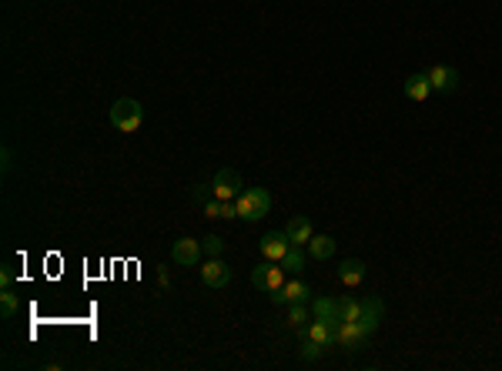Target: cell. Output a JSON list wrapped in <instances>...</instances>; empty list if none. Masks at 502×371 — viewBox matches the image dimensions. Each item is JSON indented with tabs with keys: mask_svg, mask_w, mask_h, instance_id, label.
<instances>
[{
	"mask_svg": "<svg viewBox=\"0 0 502 371\" xmlns=\"http://www.w3.org/2000/svg\"><path fill=\"white\" fill-rule=\"evenodd\" d=\"M278 264H282L288 274H302V271H305V254H302V248H298V244H292Z\"/></svg>",
	"mask_w": 502,
	"mask_h": 371,
	"instance_id": "obj_17",
	"label": "cell"
},
{
	"mask_svg": "<svg viewBox=\"0 0 502 371\" xmlns=\"http://www.w3.org/2000/svg\"><path fill=\"white\" fill-rule=\"evenodd\" d=\"M235 208H238V218L241 221H262L268 211H272V194H268V187H248V191H241L235 197Z\"/></svg>",
	"mask_w": 502,
	"mask_h": 371,
	"instance_id": "obj_1",
	"label": "cell"
},
{
	"mask_svg": "<svg viewBox=\"0 0 502 371\" xmlns=\"http://www.w3.org/2000/svg\"><path fill=\"white\" fill-rule=\"evenodd\" d=\"M211 197H215V187H211V184H198V187H195V201H201V204H208Z\"/></svg>",
	"mask_w": 502,
	"mask_h": 371,
	"instance_id": "obj_23",
	"label": "cell"
},
{
	"mask_svg": "<svg viewBox=\"0 0 502 371\" xmlns=\"http://www.w3.org/2000/svg\"><path fill=\"white\" fill-rule=\"evenodd\" d=\"M17 311H21V298L14 295L11 288H4V291H0V318H4V321H11Z\"/></svg>",
	"mask_w": 502,
	"mask_h": 371,
	"instance_id": "obj_20",
	"label": "cell"
},
{
	"mask_svg": "<svg viewBox=\"0 0 502 371\" xmlns=\"http://www.w3.org/2000/svg\"><path fill=\"white\" fill-rule=\"evenodd\" d=\"M312 315H315V318H328V321H342L339 308H335V298H315V301H312Z\"/></svg>",
	"mask_w": 502,
	"mask_h": 371,
	"instance_id": "obj_19",
	"label": "cell"
},
{
	"mask_svg": "<svg viewBox=\"0 0 502 371\" xmlns=\"http://www.w3.org/2000/svg\"><path fill=\"white\" fill-rule=\"evenodd\" d=\"M11 284H14V268L4 264V268H0V288H11Z\"/></svg>",
	"mask_w": 502,
	"mask_h": 371,
	"instance_id": "obj_25",
	"label": "cell"
},
{
	"mask_svg": "<svg viewBox=\"0 0 502 371\" xmlns=\"http://www.w3.org/2000/svg\"><path fill=\"white\" fill-rule=\"evenodd\" d=\"M0 157H4V161H0V167H4V174H7V171L14 167V151H11V147H4V154H0Z\"/></svg>",
	"mask_w": 502,
	"mask_h": 371,
	"instance_id": "obj_27",
	"label": "cell"
},
{
	"mask_svg": "<svg viewBox=\"0 0 502 371\" xmlns=\"http://www.w3.org/2000/svg\"><path fill=\"white\" fill-rule=\"evenodd\" d=\"M275 305H308L312 301V288L305 281H285L278 291H272Z\"/></svg>",
	"mask_w": 502,
	"mask_h": 371,
	"instance_id": "obj_5",
	"label": "cell"
},
{
	"mask_svg": "<svg viewBox=\"0 0 502 371\" xmlns=\"http://www.w3.org/2000/svg\"><path fill=\"white\" fill-rule=\"evenodd\" d=\"M285 281H288V271H285L278 261L258 264V268L251 271V284H255L258 291H268V295H272V291H278Z\"/></svg>",
	"mask_w": 502,
	"mask_h": 371,
	"instance_id": "obj_3",
	"label": "cell"
},
{
	"mask_svg": "<svg viewBox=\"0 0 502 371\" xmlns=\"http://www.w3.org/2000/svg\"><path fill=\"white\" fill-rule=\"evenodd\" d=\"M365 264L359 261V258H349V261H342L339 264V281L345 284V288H359L362 281H365Z\"/></svg>",
	"mask_w": 502,
	"mask_h": 371,
	"instance_id": "obj_13",
	"label": "cell"
},
{
	"mask_svg": "<svg viewBox=\"0 0 502 371\" xmlns=\"http://www.w3.org/2000/svg\"><path fill=\"white\" fill-rule=\"evenodd\" d=\"M382 315H385V305L379 301V298H362L359 325L365 328L369 335H375V331H379V325H382Z\"/></svg>",
	"mask_w": 502,
	"mask_h": 371,
	"instance_id": "obj_11",
	"label": "cell"
},
{
	"mask_svg": "<svg viewBox=\"0 0 502 371\" xmlns=\"http://www.w3.org/2000/svg\"><path fill=\"white\" fill-rule=\"evenodd\" d=\"M322 348H325V345L305 338V345H302V361H318V358H322Z\"/></svg>",
	"mask_w": 502,
	"mask_h": 371,
	"instance_id": "obj_22",
	"label": "cell"
},
{
	"mask_svg": "<svg viewBox=\"0 0 502 371\" xmlns=\"http://www.w3.org/2000/svg\"><path fill=\"white\" fill-rule=\"evenodd\" d=\"M429 74V84H432V90H439V94H452V90L459 88V70L449 64H436L432 70H426Z\"/></svg>",
	"mask_w": 502,
	"mask_h": 371,
	"instance_id": "obj_9",
	"label": "cell"
},
{
	"mask_svg": "<svg viewBox=\"0 0 502 371\" xmlns=\"http://www.w3.org/2000/svg\"><path fill=\"white\" fill-rule=\"evenodd\" d=\"M141 120H144V108L134 98L114 100V108H111V124H114L121 134H134L141 127Z\"/></svg>",
	"mask_w": 502,
	"mask_h": 371,
	"instance_id": "obj_2",
	"label": "cell"
},
{
	"mask_svg": "<svg viewBox=\"0 0 502 371\" xmlns=\"http://www.w3.org/2000/svg\"><path fill=\"white\" fill-rule=\"evenodd\" d=\"M201 208H205L208 218H221V201H218V197H211V201H208V204H201Z\"/></svg>",
	"mask_w": 502,
	"mask_h": 371,
	"instance_id": "obj_24",
	"label": "cell"
},
{
	"mask_svg": "<svg viewBox=\"0 0 502 371\" xmlns=\"http://www.w3.org/2000/svg\"><path fill=\"white\" fill-rule=\"evenodd\" d=\"M405 98L409 100H429V94H432V84H429V74H412V77H405Z\"/></svg>",
	"mask_w": 502,
	"mask_h": 371,
	"instance_id": "obj_14",
	"label": "cell"
},
{
	"mask_svg": "<svg viewBox=\"0 0 502 371\" xmlns=\"http://www.w3.org/2000/svg\"><path fill=\"white\" fill-rule=\"evenodd\" d=\"M221 218H238V208H235V201H221Z\"/></svg>",
	"mask_w": 502,
	"mask_h": 371,
	"instance_id": "obj_26",
	"label": "cell"
},
{
	"mask_svg": "<svg viewBox=\"0 0 502 371\" xmlns=\"http://www.w3.org/2000/svg\"><path fill=\"white\" fill-rule=\"evenodd\" d=\"M335 308H339V318L342 321H359V315H362V301L359 298H335Z\"/></svg>",
	"mask_w": 502,
	"mask_h": 371,
	"instance_id": "obj_18",
	"label": "cell"
},
{
	"mask_svg": "<svg viewBox=\"0 0 502 371\" xmlns=\"http://www.w3.org/2000/svg\"><path fill=\"white\" fill-rule=\"evenodd\" d=\"M285 234H288V241H292V244H298V248H302V244H308V241L315 238V228H312V221H308L305 214H295V218L285 224Z\"/></svg>",
	"mask_w": 502,
	"mask_h": 371,
	"instance_id": "obj_12",
	"label": "cell"
},
{
	"mask_svg": "<svg viewBox=\"0 0 502 371\" xmlns=\"http://www.w3.org/2000/svg\"><path fill=\"white\" fill-rule=\"evenodd\" d=\"M312 318H315V315H312V308H308V305H292V308H288V318H285V325L292 328V331H305Z\"/></svg>",
	"mask_w": 502,
	"mask_h": 371,
	"instance_id": "obj_16",
	"label": "cell"
},
{
	"mask_svg": "<svg viewBox=\"0 0 502 371\" xmlns=\"http://www.w3.org/2000/svg\"><path fill=\"white\" fill-rule=\"evenodd\" d=\"M201 281L208 288H228L231 284V268L221 258H208L205 268H201Z\"/></svg>",
	"mask_w": 502,
	"mask_h": 371,
	"instance_id": "obj_10",
	"label": "cell"
},
{
	"mask_svg": "<svg viewBox=\"0 0 502 371\" xmlns=\"http://www.w3.org/2000/svg\"><path fill=\"white\" fill-rule=\"evenodd\" d=\"M211 187H215L218 201H235L241 194V174L231 171V167H221L218 174H215V181H211Z\"/></svg>",
	"mask_w": 502,
	"mask_h": 371,
	"instance_id": "obj_6",
	"label": "cell"
},
{
	"mask_svg": "<svg viewBox=\"0 0 502 371\" xmlns=\"http://www.w3.org/2000/svg\"><path fill=\"white\" fill-rule=\"evenodd\" d=\"M201 241H195V238H178L175 241V248H171V261L175 264H181V268H191V264H198L201 261Z\"/></svg>",
	"mask_w": 502,
	"mask_h": 371,
	"instance_id": "obj_8",
	"label": "cell"
},
{
	"mask_svg": "<svg viewBox=\"0 0 502 371\" xmlns=\"http://www.w3.org/2000/svg\"><path fill=\"white\" fill-rule=\"evenodd\" d=\"M258 248H262L265 261H282L285 251L292 248V241H288V234H285V231H268V234L258 241Z\"/></svg>",
	"mask_w": 502,
	"mask_h": 371,
	"instance_id": "obj_7",
	"label": "cell"
},
{
	"mask_svg": "<svg viewBox=\"0 0 502 371\" xmlns=\"http://www.w3.org/2000/svg\"><path fill=\"white\" fill-rule=\"evenodd\" d=\"M201 248H205L208 258H221V251H225V241H221L218 234H208V238L201 241Z\"/></svg>",
	"mask_w": 502,
	"mask_h": 371,
	"instance_id": "obj_21",
	"label": "cell"
},
{
	"mask_svg": "<svg viewBox=\"0 0 502 371\" xmlns=\"http://www.w3.org/2000/svg\"><path fill=\"white\" fill-rule=\"evenodd\" d=\"M308 254H312L315 261H328V258L335 254V238H328V234H315V238L308 241Z\"/></svg>",
	"mask_w": 502,
	"mask_h": 371,
	"instance_id": "obj_15",
	"label": "cell"
},
{
	"mask_svg": "<svg viewBox=\"0 0 502 371\" xmlns=\"http://www.w3.org/2000/svg\"><path fill=\"white\" fill-rule=\"evenodd\" d=\"M369 341V331L359 325V321H339L335 325V345L345 351H362Z\"/></svg>",
	"mask_w": 502,
	"mask_h": 371,
	"instance_id": "obj_4",
	"label": "cell"
}]
</instances>
